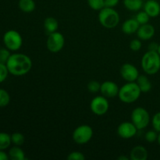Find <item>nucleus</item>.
<instances>
[{
  "mask_svg": "<svg viewBox=\"0 0 160 160\" xmlns=\"http://www.w3.org/2000/svg\"><path fill=\"white\" fill-rule=\"evenodd\" d=\"M105 1V7L114 8L118 5L120 0H104Z\"/></svg>",
  "mask_w": 160,
  "mask_h": 160,
  "instance_id": "34",
  "label": "nucleus"
},
{
  "mask_svg": "<svg viewBox=\"0 0 160 160\" xmlns=\"http://www.w3.org/2000/svg\"><path fill=\"white\" fill-rule=\"evenodd\" d=\"M94 134L93 129L91 126L83 124L78 127L73 132V140L78 145H85L88 143Z\"/></svg>",
  "mask_w": 160,
  "mask_h": 160,
  "instance_id": "7",
  "label": "nucleus"
},
{
  "mask_svg": "<svg viewBox=\"0 0 160 160\" xmlns=\"http://www.w3.org/2000/svg\"><path fill=\"white\" fill-rule=\"evenodd\" d=\"M146 1H147V0H146Z\"/></svg>",
  "mask_w": 160,
  "mask_h": 160,
  "instance_id": "40",
  "label": "nucleus"
},
{
  "mask_svg": "<svg viewBox=\"0 0 160 160\" xmlns=\"http://www.w3.org/2000/svg\"><path fill=\"white\" fill-rule=\"evenodd\" d=\"M144 72L148 75H154L160 70V56L157 52L148 51L144 54L141 62Z\"/></svg>",
  "mask_w": 160,
  "mask_h": 160,
  "instance_id": "2",
  "label": "nucleus"
},
{
  "mask_svg": "<svg viewBox=\"0 0 160 160\" xmlns=\"http://www.w3.org/2000/svg\"><path fill=\"white\" fill-rule=\"evenodd\" d=\"M98 20L104 28L112 29L118 25L120 22V15L113 8L104 7L99 10Z\"/></svg>",
  "mask_w": 160,
  "mask_h": 160,
  "instance_id": "4",
  "label": "nucleus"
},
{
  "mask_svg": "<svg viewBox=\"0 0 160 160\" xmlns=\"http://www.w3.org/2000/svg\"><path fill=\"white\" fill-rule=\"evenodd\" d=\"M152 125L155 131L160 132V112H156L152 119Z\"/></svg>",
  "mask_w": 160,
  "mask_h": 160,
  "instance_id": "30",
  "label": "nucleus"
},
{
  "mask_svg": "<svg viewBox=\"0 0 160 160\" xmlns=\"http://www.w3.org/2000/svg\"><path fill=\"white\" fill-rule=\"evenodd\" d=\"M9 159V154H7L5 150H0V160H8Z\"/></svg>",
  "mask_w": 160,
  "mask_h": 160,
  "instance_id": "36",
  "label": "nucleus"
},
{
  "mask_svg": "<svg viewBox=\"0 0 160 160\" xmlns=\"http://www.w3.org/2000/svg\"><path fill=\"white\" fill-rule=\"evenodd\" d=\"M12 144L11 135L6 132H0V150H6Z\"/></svg>",
  "mask_w": 160,
  "mask_h": 160,
  "instance_id": "22",
  "label": "nucleus"
},
{
  "mask_svg": "<svg viewBox=\"0 0 160 160\" xmlns=\"http://www.w3.org/2000/svg\"><path fill=\"white\" fill-rule=\"evenodd\" d=\"M158 138V132L155 130H151L145 133V139L146 142L148 143H153L156 141H157Z\"/></svg>",
  "mask_w": 160,
  "mask_h": 160,
  "instance_id": "27",
  "label": "nucleus"
},
{
  "mask_svg": "<svg viewBox=\"0 0 160 160\" xmlns=\"http://www.w3.org/2000/svg\"><path fill=\"white\" fill-rule=\"evenodd\" d=\"M123 5L130 11H139L143 7V0H123Z\"/></svg>",
  "mask_w": 160,
  "mask_h": 160,
  "instance_id": "21",
  "label": "nucleus"
},
{
  "mask_svg": "<svg viewBox=\"0 0 160 160\" xmlns=\"http://www.w3.org/2000/svg\"><path fill=\"white\" fill-rule=\"evenodd\" d=\"M11 56L10 50L7 48H0V62L6 64Z\"/></svg>",
  "mask_w": 160,
  "mask_h": 160,
  "instance_id": "28",
  "label": "nucleus"
},
{
  "mask_svg": "<svg viewBox=\"0 0 160 160\" xmlns=\"http://www.w3.org/2000/svg\"><path fill=\"white\" fill-rule=\"evenodd\" d=\"M149 112L143 107H137L131 112V122L135 125L138 130H143L150 123Z\"/></svg>",
  "mask_w": 160,
  "mask_h": 160,
  "instance_id": "6",
  "label": "nucleus"
},
{
  "mask_svg": "<svg viewBox=\"0 0 160 160\" xmlns=\"http://www.w3.org/2000/svg\"><path fill=\"white\" fill-rule=\"evenodd\" d=\"M142 43L140 39H133L130 43V48L134 52H138L142 48Z\"/></svg>",
  "mask_w": 160,
  "mask_h": 160,
  "instance_id": "33",
  "label": "nucleus"
},
{
  "mask_svg": "<svg viewBox=\"0 0 160 160\" xmlns=\"http://www.w3.org/2000/svg\"><path fill=\"white\" fill-rule=\"evenodd\" d=\"M9 73V70L6 64L0 62V84L6 81Z\"/></svg>",
  "mask_w": 160,
  "mask_h": 160,
  "instance_id": "29",
  "label": "nucleus"
},
{
  "mask_svg": "<svg viewBox=\"0 0 160 160\" xmlns=\"http://www.w3.org/2000/svg\"><path fill=\"white\" fill-rule=\"evenodd\" d=\"M148 153L146 148L142 145H137L131 149L130 157L132 160H146Z\"/></svg>",
  "mask_w": 160,
  "mask_h": 160,
  "instance_id": "15",
  "label": "nucleus"
},
{
  "mask_svg": "<svg viewBox=\"0 0 160 160\" xmlns=\"http://www.w3.org/2000/svg\"><path fill=\"white\" fill-rule=\"evenodd\" d=\"M144 10L152 18L157 17L160 14V4L156 0H147L144 4Z\"/></svg>",
  "mask_w": 160,
  "mask_h": 160,
  "instance_id": "14",
  "label": "nucleus"
},
{
  "mask_svg": "<svg viewBox=\"0 0 160 160\" xmlns=\"http://www.w3.org/2000/svg\"><path fill=\"white\" fill-rule=\"evenodd\" d=\"M157 142L159 143V145H160V132L158 134V138H157Z\"/></svg>",
  "mask_w": 160,
  "mask_h": 160,
  "instance_id": "38",
  "label": "nucleus"
},
{
  "mask_svg": "<svg viewBox=\"0 0 160 160\" xmlns=\"http://www.w3.org/2000/svg\"><path fill=\"white\" fill-rule=\"evenodd\" d=\"M6 65L10 74L20 77L29 73L32 68V60L23 53H14L11 54Z\"/></svg>",
  "mask_w": 160,
  "mask_h": 160,
  "instance_id": "1",
  "label": "nucleus"
},
{
  "mask_svg": "<svg viewBox=\"0 0 160 160\" xmlns=\"http://www.w3.org/2000/svg\"><path fill=\"white\" fill-rule=\"evenodd\" d=\"M109 108L107 98L103 95H98L91 101L90 109L94 114L97 116H102L108 112Z\"/></svg>",
  "mask_w": 160,
  "mask_h": 160,
  "instance_id": "9",
  "label": "nucleus"
},
{
  "mask_svg": "<svg viewBox=\"0 0 160 160\" xmlns=\"http://www.w3.org/2000/svg\"><path fill=\"white\" fill-rule=\"evenodd\" d=\"M10 102V95L9 92L3 88H0V107L7 106Z\"/></svg>",
  "mask_w": 160,
  "mask_h": 160,
  "instance_id": "23",
  "label": "nucleus"
},
{
  "mask_svg": "<svg viewBox=\"0 0 160 160\" xmlns=\"http://www.w3.org/2000/svg\"><path fill=\"white\" fill-rule=\"evenodd\" d=\"M18 6L23 12H32L35 9L36 5L34 0H19Z\"/></svg>",
  "mask_w": 160,
  "mask_h": 160,
  "instance_id": "20",
  "label": "nucleus"
},
{
  "mask_svg": "<svg viewBox=\"0 0 160 160\" xmlns=\"http://www.w3.org/2000/svg\"><path fill=\"white\" fill-rule=\"evenodd\" d=\"M155 33H156L155 28L148 23L143 25H140L137 31L138 37L140 40L142 41L150 40L155 35Z\"/></svg>",
  "mask_w": 160,
  "mask_h": 160,
  "instance_id": "13",
  "label": "nucleus"
},
{
  "mask_svg": "<svg viewBox=\"0 0 160 160\" xmlns=\"http://www.w3.org/2000/svg\"><path fill=\"white\" fill-rule=\"evenodd\" d=\"M44 28H45V31L48 34L56 32L59 28V23H58L57 20L52 17H47L44 21Z\"/></svg>",
  "mask_w": 160,
  "mask_h": 160,
  "instance_id": "18",
  "label": "nucleus"
},
{
  "mask_svg": "<svg viewBox=\"0 0 160 160\" xmlns=\"http://www.w3.org/2000/svg\"><path fill=\"white\" fill-rule=\"evenodd\" d=\"M136 81H137L138 85L140 88L142 93H148L151 91L152 88L151 81L148 80V77L145 76V75H139Z\"/></svg>",
  "mask_w": 160,
  "mask_h": 160,
  "instance_id": "17",
  "label": "nucleus"
},
{
  "mask_svg": "<svg viewBox=\"0 0 160 160\" xmlns=\"http://www.w3.org/2000/svg\"><path fill=\"white\" fill-rule=\"evenodd\" d=\"M159 44L156 43V42H151L148 45V51L157 52L158 48H159Z\"/></svg>",
  "mask_w": 160,
  "mask_h": 160,
  "instance_id": "35",
  "label": "nucleus"
},
{
  "mask_svg": "<svg viewBox=\"0 0 160 160\" xmlns=\"http://www.w3.org/2000/svg\"><path fill=\"white\" fill-rule=\"evenodd\" d=\"M119 91H120V88L118 85L113 81H106L101 84L100 92L103 96L107 98H112L117 97L119 94Z\"/></svg>",
  "mask_w": 160,
  "mask_h": 160,
  "instance_id": "12",
  "label": "nucleus"
},
{
  "mask_svg": "<svg viewBox=\"0 0 160 160\" xmlns=\"http://www.w3.org/2000/svg\"><path fill=\"white\" fill-rule=\"evenodd\" d=\"M150 18H151V17L148 16V14L147 13L145 10L139 11V12L137 13V15L135 16L136 20L138 22V23L140 25H143V24H145V23H148V21H149Z\"/></svg>",
  "mask_w": 160,
  "mask_h": 160,
  "instance_id": "25",
  "label": "nucleus"
},
{
  "mask_svg": "<svg viewBox=\"0 0 160 160\" xmlns=\"http://www.w3.org/2000/svg\"><path fill=\"white\" fill-rule=\"evenodd\" d=\"M100 88H101V84L97 81H92L88 84V89L92 93H96L99 92Z\"/></svg>",
  "mask_w": 160,
  "mask_h": 160,
  "instance_id": "31",
  "label": "nucleus"
},
{
  "mask_svg": "<svg viewBox=\"0 0 160 160\" xmlns=\"http://www.w3.org/2000/svg\"><path fill=\"white\" fill-rule=\"evenodd\" d=\"M88 6L93 10H101L105 7L104 0H88Z\"/></svg>",
  "mask_w": 160,
  "mask_h": 160,
  "instance_id": "26",
  "label": "nucleus"
},
{
  "mask_svg": "<svg viewBox=\"0 0 160 160\" xmlns=\"http://www.w3.org/2000/svg\"><path fill=\"white\" fill-rule=\"evenodd\" d=\"M65 44V38L62 34L59 31H56L49 34L46 41V47L51 52L56 53L62 49Z\"/></svg>",
  "mask_w": 160,
  "mask_h": 160,
  "instance_id": "8",
  "label": "nucleus"
},
{
  "mask_svg": "<svg viewBox=\"0 0 160 160\" xmlns=\"http://www.w3.org/2000/svg\"><path fill=\"white\" fill-rule=\"evenodd\" d=\"M142 93L137 82H128L120 88L118 97L123 102L132 103L138 99Z\"/></svg>",
  "mask_w": 160,
  "mask_h": 160,
  "instance_id": "3",
  "label": "nucleus"
},
{
  "mask_svg": "<svg viewBox=\"0 0 160 160\" xmlns=\"http://www.w3.org/2000/svg\"><path fill=\"white\" fill-rule=\"evenodd\" d=\"M2 41L5 47L10 51H17L23 45L21 34L15 30H9L6 31L3 35Z\"/></svg>",
  "mask_w": 160,
  "mask_h": 160,
  "instance_id": "5",
  "label": "nucleus"
},
{
  "mask_svg": "<svg viewBox=\"0 0 160 160\" xmlns=\"http://www.w3.org/2000/svg\"><path fill=\"white\" fill-rule=\"evenodd\" d=\"M140 24L135 18L128 19L122 24V31L126 34H131L137 33Z\"/></svg>",
  "mask_w": 160,
  "mask_h": 160,
  "instance_id": "16",
  "label": "nucleus"
},
{
  "mask_svg": "<svg viewBox=\"0 0 160 160\" xmlns=\"http://www.w3.org/2000/svg\"><path fill=\"white\" fill-rule=\"evenodd\" d=\"M9 159L12 160H25L26 157H25V153L23 150L20 146L17 145H14L13 147L9 149Z\"/></svg>",
  "mask_w": 160,
  "mask_h": 160,
  "instance_id": "19",
  "label": "nucleus"
},
{
  "mask_svg": "<svg viewBox=\"0 0 160 160\" xmlns=\"http://www.w3.org/2000/svg\"><path fill=\"white\" fill-rule=\"evenodd\" d=\"M157 52L159 53V56H160V44H159V48H158V51H157Z\"/></svg>",
  "mask_w": 160,
  "mask_h": 160,
  "instance_id": "39",
  "label": "nucleus"
},
{
  "mask_svg": "<svg viewBox=\"0 0 160 160\" xmlns=\"http://www.w3.org/2000/svg\"><path fill=\"white\" fill-rule=\"evenodd\" d=\"M120 75L127 82H134L137 81L139 72L137 67L133 64L124 63L120 68Z\"/></svg>",
  "mask_w": 160,
  "mask_h": 160,
  "instance_id": "11",
  "label": "nucleus"
},
{
  "mask_svg": "<svg viewBox=\"0 0 160 160\" xmlns=\"http://www.w3.org/2000/svg\"><path fill=\"white\" fill-rule=\"evenodd\" d=\"M67 159L68 160H84L85 159V156L81 152L74 151L72 152L69 154L67 156Z\"/></svg>",
  "mask_w": 160,
  "mask_h": 160,
  "instance_id": "32",
  "label": "nucleus"
},
{
  "mask_svg": "<svg viewBox=\"0 0 160 160\" xmlns=\"http://www.w3.org/2000/svg\"><path fill=\"white\" fill-rule=\"evenodd\" d=\"M138 131V128L132 122L125 121L120 123L117 128V134L121 138L130 139L136 135Z\"/></svg>",
  "mask_w": 160,
  "mask_h": 160,
  "instance_id": "10",
  "label": "nucleus"
},
{
  "mask_svg": "<svg viewBox=\"0 0 160 160\" xmlns=\"http://www.w3.org/2000/svg\"><path fill=\"white\" fill-rule=\"evenodd\" d=\"M118 159L119 160H128L129 159V158L126 157V156H120V157H118Z\"/></svg>",
  "mask_w": 160,
  "mask_h": 160,
  "instance_id": "37",
  "label": "nucleus"
},
{
  "mask_svg": "<svg viewBox=\"0 0 160 160\" xmlns=\"http://www.w3.org/2000/svg\"><path fill=\"white\" fill-rule=\"evenodd\" d=\"M11 141H12V144H13L14 145L21 146L24 144V135L20 132H15L11 134Z\"/></svg>",
  "mask_w": 160,
  "mask_h": 160,
  "instance_id": "24",
  "label": "nucleus"
}]
</instances>
